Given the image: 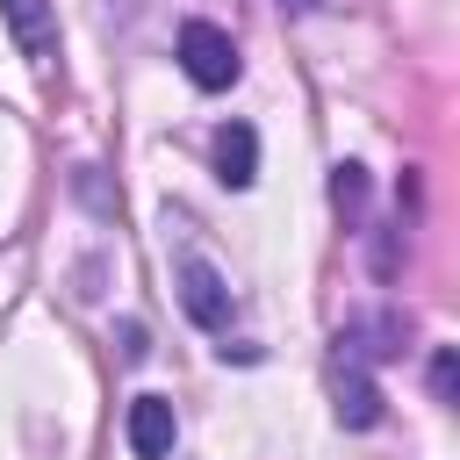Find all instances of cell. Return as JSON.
Masks as SVG:
<instances>
[{"label":"cell","mask_w":460,"mask_h":460,"mask_svg":"<svg viewBox=\"0 0 460 460\" xmlns=\"http://www.w3.org/2000/svg\"><path fill=\"white\" fill-rule=\"evenodd\" d=\"M180 72H187L201 93H223V86H237L244 58H237V43H230L216 22H180Z\"/></svg>","instance_id":"obj_1"},{"label":"cell","mask_w":460,"mask_h":460,"mask_svg":"<svg viewBox=\"0 0 460 460\" xmlns=\"http://www.w3.org/2000/svg\"><path fill=\"white\" fill-rule=\"evenodd\" d=\"M172 288H180V309H187L201 331H230V309H237V295H230V280L216 273V259H201V252H180V259H172Z\"/></svg>","instance_id":"obj_2"},{"label":"cell","mask_w":460,"mask_h":460,"mask_svg":"<svg viewBox=\"0 0 460 460\" xmlns=\"http://www.w3.org/2000/svg\"><path fill=\"white\" fill-rule=\"evenodd\" d=\"M323 388H331V410H338V424H345V431H374V424H381V381L367 374V359H352V352H338V345H331Z\"/></svg>","instance_id":"obj_3"},{"label":"cell","mask_w":460,"mask_h":460,"mask_svg":"<svg viewBox=\"0 0 460 460\" xmlns=\"http://www.w3.org/2000/svg\"><path fill=\"white\" fill-rule=\"evenodd\" d=\"M0 22H7V36H14V50L29 65L58 58V7L50 0H0Z\"/></svg>","instance_id":"obj_4"},{"label":"cell","mask_w":460,"mask_h":460,"mask_svg":"<svg viewBox=\"0 0 460 460\" xmlns=\"http://www.w3.org/2000/svg\"><path fill=\"white\" fill-rule=\"evenodd\" d=\"M122 438H129V453H137V460H165V453H172V438H180L172 402H165V395H137V402H129V417H122Z\"/></svg>","instance_id":"obj_5"},{"label":"cell","mask_w":460,"mask_h":460,"mask_svg":"<svg viewBox=\"0 0 460 460\" xmlns=\"http://www.w3.org/2000/svg\"><path fill=\"white\" fill-rule=\"evenodd\" d=\"M216 180L223 187H252L259 180V129L252 122H223L216 129Z\"/></svg>","instance_id":"obj_6"},{"label":"cell","mask_w":460,"mask_h":460,"mask_svg":"<svg viewBox=\"0 0 460 460\" xmlns=\"http://www.w3.org/2000/svg\"><path fill=\"white\" fill-rule=\"evenodd\" d=\"M338 352H352V359H388V352H402V323H395V316H359V323L338 331Z\"/></svg>","instance_id":"obj_7"},{"label":"cell","mask_w":460,"mask_h":460,"mask_svg":"<svg viewBox=\"0 0 460 460\" xmlns=\"http://www.w3.org/2000/svg\"><path fill=\"white\" fill-rule=\"evenodd\" d=\"M331 208H338V216H359V208H367V165H352V158L331 165Z\"/></svg>","instance_id":"obj_8"},{"label":"cell","mask_w":460,"mask_h":460,"mask_svg":"<svg viewBox=\"0 0 460 460\" xmlns=\"http://www.w3.org/2000/svg\"><path fill=\"white\" fill-rule=\"evenodd\" d=\"M453 381H460V359H453V352H438V359H431V395H438V402H453Z\"/></svg>","instance_id":"obj_9"},{"label":"cell","mask_w":460,"mask_h":460,"mask_svg":"<svg viewBox=\"0 0 460 460\" xmlns=\"http://www.w3.org/2000/svg\"><path fill=\"white\" fill-rule=\"evenodd\" d=\"M151 345H144V323H122V359H144Z\"/></svg>","instance_id":"obj_10"},{"label":"cell","mask_w":460,"mask_h":460,"mask_svg":"<svg viewBox=\"0 0 460 460\" xmlns=\"http://www.w3.org/2000/svg\"><path fill=\"white\" fill-rule=\"evenodd\" d=\"M280 7H288V14H309V7H323V0H280Z\"/></svg>","instance_id":"obj_11"}]
</instances>
